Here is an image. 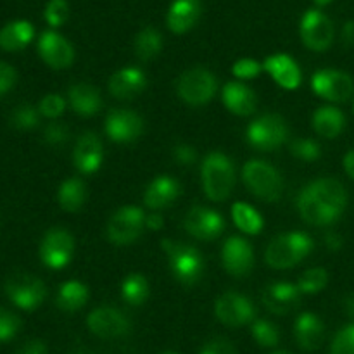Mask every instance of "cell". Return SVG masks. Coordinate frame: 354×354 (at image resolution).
Here are the masks:
<instances>
[{"instance_id": "6f0895ef", "label": "cell", "mask_w": 354, "mask_h": 354, "mask_svg": "<svg viewBox=\"0 0 354 354\" xmlns=\"http://www.w3.org/2000/svg\"><path fill=\"white\" fill-rule=\"evenodd\" d=\"M73 354H93V353H88V351H76V353H73Z\"/></svg>"}, {"instance_id": "44dd1931", "label": "cell", "mask_w": 354, "mask_h": 354, "mask_svg": "<svg viewBox=\"0 0 354 354\" xmlns=\"http://www.w3.org/2000/svg\"><path fill=\"white\" fill-rule=\"evenodd\" d=\"M147 85L144 71L138 68H124L114 73L109 80V92L116 99L128 100L137 97Z\"/></svg>"}, {"instance_id": "3957f363", "label": "cell", "mask_w": 354, "mask_h": 354, "mask_svg": "<svg viewBox=\"0 0 354 354\" xmlns=\"http://www.w3.org/2000/svg\"><path fill=\"white\" fill-rule=\"evenodd\" d=\"M161 245L162 251L169 258V268H171L173 277L182 286H196L204 273V259L201 252L185 242H175L169 239L162 241Z\"/></svg>"}, {"instance_id": "8fae6325", "label": "cell", "mask_w": 354, "mask_h": 354, "mask_svg": "<svg viewBox=\"0 0 354 354\" xmlns=\"http://www.w3.org/2000/svg\"><path fill=\"white\" fill-rule=\"evenodd\" d=\"M311 88L322 99L344 102L354 93V82L349 75L335 69H322L311 78Z\"/></svg>"}, {"instance_id": "52a82bcc", "label": "cell", "mask_w": 354, "mask_h": 354, "mask_svg": "<svg viewBox=\"0 0 354 354\" xmlns=\"http://www.w3.org/2000/svg\"><path fill=\"white\" fill-rule=\"evenodd\" d=\"M144 227L145 214L140 207H121L107 223V239L116 245H128L140 237Z\"/></svg>"}, {"instance_id": "6da1fadb", "label": "cell", "mask_w": 354, "mask_h": 354, "mask_svg": "<svg viewBox=\"0 0 354 354\" xmlns=\"http://www.w3.org/2000/svg\"><path fill=\"white\" fill-rule=\"evenodd\" d=\"M204 194L211 201H225L230 196L235 183V169L230 158L223 152H211L201 166Z\"/></svg>"}, {"instance_id": "5bb4252c", "label": "cell", "mask_w": 354, "mask_h": 354, "mask_svg": "<svg viewBox=\"0 0 354 354\" xmlns=\"http://www.w3.org/2000/svg\"><path fill=\"white\" fill-rule=\"evenodd\" d=\"M90 332L102 339H114L130 332V320L116 308L102 306L93 310L86 318Z\"/></svg>"}, {"instance_id": "11a10c76", "label": "cell", "mask_w": 354, "mask_h": 354, "mask_svg": "<svg viewBox=\"0 0 354 354\" xmlns=\"http://www.w3.org/2000/svg\"><path fill=\"white\" fill-rule=\"evenodd\" d=\"M344 310H346V313H348L349 318H354V294H353V296L346 297Z\"/></svg>"}, {"instance_id": "94428289", "label": "cell", "mask_w": 354, "mask_h": 354, "mask_svg": "<svg viewBox=\"0 0 354 354\" xmlns=\"http://www.w3.org/2000/svg\"><path fill=\"white\" fill-rule=\"evenodd\" d=\"M353 111H354V104H353Z\"/></svg>"}, {"instance_id": "f35d334b", "label": "cell", "mask_w": 354, "mask_h": 354, "mask_svg": "<svg viewBox=\"0 0 354 354\" xmlns=\"http://www.w3.org/2000/svg\"><path fill=\"white\" fill-rule=\"evenodd\" d=\"M44 16L45 21H47L52 28L62 26L69 17L68 2H66V0H48Z\"/></svg>"}, {"instance_id": "e575fe53", "label": "cell", "mask_w": 354, "mask_h": 354, "mask_svg": "<svg viewBox=\"0 0 354 354\" xmlns=\"http://www.w3.org/2000/svg\"><path fill=\"white\" fill-rule=\"evenodd\" d=\"M232 216H234L239 230H242L244 234L256 235L263 228L261 214L245 203H235L232 207Z\"/></svg>"}, {"instance_id": "9f6ffc18", "label": "cell", "mask_w": 354, "mask_h": 354, "mask_svg": "<svg viewBox=\"0 0 354 354\" xmlns=\"http://www.w3.org/2000/svg\"><path fill=\"white\" fill-rule=\"evenodd\" d=\"M313 2L317 3V6L324 7V6H328V3H332V2H334V0H313Z\"/></svg>"}, {"instance_id": "ba28073f", "label": "cell", "mask_w": 354, "mask_h": 354, "mask_svg": "<svg viewBox=\"0 0 354 354\" xmlns=\"http://www.w3.org/2000/svg\"><path fill=\"white\" fill-rule=\"evenodd\" d=\"M6 292L17 308L26 311L40 306L47 296L45 283L30 273H16L10 277L6 282Z\"/></svg>"}, {"instance_id": "f907efd6", "label": "cell", "mask_w": 354, "mask_h": 354, "mask_svg": "<svg viewBox=\"0 0 354 354\" xmlns=\"http://www.w3.org/2000/svg\"><path fill=\"white\" fill-rule=\"evenodd\" d=\"M324 241L325 245H327L330 251H339V249L342 248V237L339 234H335V232H327Z\"/></svg>"}, {"instance_id": "60d3db41", "label": "cell", "mask_w": 354, "mask_h": 354, "mask_svg": "<svg viewBox=\"0 0 354 354\" xmlns=\"http://www.w3.org/2000/svg\"><path fill=\"white\" fill-rule=\"evenodd\" d=\"M66 109V100L64 97L59 95V93H48L38 104V111H40L41 116L48 118V120H55V118L61 116Z\"/></svg>"}, {"instance_id": "836d02e7", "label": "cell", "mask_w": 354, "mask_h": 354, "mask_svg": "<svg viewBox=\"0 0 354 354\" xmlns=\"http://www.w3.org/2000/svg\"><path fill=\"white\" fill-rule=\"evenodd\" d=\"M149 294V282L145 277L138 275V273H131L121 283V296L131 306H140L147 301Z\"/></svg>"}, {"instance_id": "681fc988", "label": "cell", "mask_w": 354, "mask_h": 354, "mask_svg": "<svg viewBox=\"0 0 354 354\" xmlns=\"http://www.w3.org/2000/svg\"><path fill=\"white\" fill-rule=\"evenodd\" d=\"M14 354H47V349H45L44 342L31 341V342H28L26 346H23L19 351L14 353Z\"/></svg>"}, {"instance_id": "d6986e66", "label": "cell", "mask_w": 354, "mask_h": 354, "mask_svg": "<svg viewBox=\"0 0 354 354\" xmlns=\"http://www.w3.org/2000/svg\"><path fill=\"white\" fill-rule=\"evenodd\" d=\"M104 159L102 142L92 131H86L85 135L76 142L75 152H73V161H75L76 169L83 175H92L100 168Z\"/></svg>"}, {"instance_id": "30bf717a", "label": "cell", "mask_w": 354, "mask_h": 354, "mask_svg": "<svg viewBox=\"0 0 354 354\" xmlns=\"http://www.w3.org/2000/svg\"><path fill=\"white\" fill-rule=\"evenodd\" d=\"M75 241L64 228H52L40 244V258L50 270H61L71 261Z\"/></svg>"}, {"instance_id": "ee69618b", "label": "cell", "mask_w": 354, "mask_h": 354, "mask_svg": "<svg viewBox=\"0 0 354 354\" xmlns=\"http://www.w3.org/2000/svg\"><path fill=\"white\" fill-rule=\"evenodd\" d=\"M44 138L48 145L52 147H57V145H64L69 138V130L64 123H59V121H52L47 124V128L44 130Z\"/></svg>"}, {"instance_id": "ab89813d", "label": "cell", "mask_w": 354, "mask_h": 354, "mask_svg": "<svg viewBox=\"0 0 354 354\" xmlns=\"http://www.w3.org/2000/svg\"><path fill=\"white\" fill-rule=\"evenodd\" d=\"M330 354H354V324L337 332L330 346Z\"/></svg>"}, {"instance_id": "8d00e7d4", "label": "cell", "mask_w": 354, "mask_h": 354, "mask_svg": "<svg viewBox=\"0 0 354 354\" xmlns=\"http://www.w3.org/2000/svg\"><path fill=\"white\" fill-rule=\"evenodd\" d=\"M328 283V273L325 268H311L304 273L297 282V287L303 294H317L325 289Z\"/></svg>"}, {"instance_id": "ffe728a7", "label": "cell", "mask_w": 354, "mask_h": 354, "mask_svg": "<svg viewBox=\"0 0 354 354\" xmlns=\"http://www.w3.org/2000/svg\"><path fill=\"white\" fill-rule=\"evenodd\" d=\"M299 287L289 282L270 283L263 290V304L275 315H287L299 304Z\"/></svg>"}, {"instance_id": "cb8c5ba5", "label": "cell", "mask_w": 354, "mask_h": 354, "mask_svg": "<svg viewBox=\"0 0 354 354\" xmlns=\"http://www.w3.org/2000/svg\"><path fill=\"white\" fill-rule=\"evenodd\" d=\"M180 196V183L168 175H161L152 180L144 194L145 206L159 211L168 207Z\"/></svg>"}, {"instance_id": "91938a15", "label": "cell", "mask_w": 354, "mask_h": 354, "mask_svg": "<svg viewBox=\"0 0 354 354\" xmlns=\"http://www.w3.org/2000/svg\"><path fill=\"white\" fill-rule=\"evenodd\" d=\"M273 354H290V353H286V351H277V353H273Z\"/></svg>"}, {"instance_id": "8992f818", "label": "cell", "mask_w": 354, "mask_h": 354, "mask_svg": "<svg viewBox=\"0 0 354 354\" xmlns=\"http://www.w3.org/2000/svg\"><path fill=\"white\" fill-rule=\"evenodd\" d=\"M178 95L190 106H203L209 102L218 90V82L211 71L194 68L183 73L178 80Z\"/></svg>"}, {"instance_id": "5b68a950", "label": "cell", "mask_w": 354, "mask_h": 354, "mask_svg": "<svg viewBox=\"0 0 354 354\" xmlns=\"http://www.w3.org/2000/svg\"><path fill=\"white\" fill-rule=\"evenodd\" d=\"M245 135L252 147L268 152L279 149L287 140L289 130L283 118L279 114H265L249 124Z\"/></svg>"}, {"instance_id": "bcb514c9", "label": "cell", "mask_w": 354, "mask_h": 354, "mask_svg": "<svg viewBox=\"0 0 354 354\" xmlns=\"http://www.w3.org/2000/svg\"><path fill=\"white\" fill-rule=\"evenodd\" d=\"M196 158L197 156H196V151H194V147H190V145L187 144H180L173 149V159L182 166L194 165V162H196Z\"/></svg>"}, {"instance_id": "ac0fdd59", "label": "cell", "mask_w": 354, "mask_h": 354, "mask_svg": "<svg viewBox=\"0 0 354 354\" xmlns=\"http://www.w3.org/2000/svg\"><path fill=\"white\" fill-rule=\"evenodd\" d=\"M296 206L303 220L310 225H317V227H325V225H332L341 218L342 213H339L334 207L327 206L322 203L317 196L311 194L308 187H304L299 192L296 199Z\"/></svg>"}, {"instance_id": "7402d4cb", "label": "cell", "mask_w": 354, "mask_h": 354, "mask_svg": "<svg viewBox=\"0 0 354 354\" xmlns=\"http://www.w3.org/2000/svg\"><path fill=\"white\" fill-rule=\"evenodd\" d=\"M263 68L270 73L273 80L279 83L282 88L294 90L301 85V69L297 62L290 55L275 54L270 55L265 61Z\"/></svg>"}, {"instance_id": "d6a6232c", "label": "cell", "mask_w": 354, "mask_h": 354, "mask_svg": "<svg viewBox=\"0 0 354 354\" xmlns=\"http://www.w3.org/2000/svg\"><path fill=\"white\" fill-rule=\"evenodd\" d=\"M162 48V37L156 28H144L135 38V55L140 61H151Z\"/></svg>"}, {"instance_id": "2e32d148", "label": "cell", "mask_w": 354, "mask_h": 354, "mask_svg": "<svg viewBox=\"0 0 354 354\" xmlns=\"http://www.w3.org/2000/svg\"><path fill=\"white\" fill-rule=\"evenodd\" d=\"M38 52L41 59L54 69H66L73 64L75 50L62 35L55 31H44L38 40Z\"/></svg>"}, {"instance_id": "9a60e30c", "label": "cell", "mask_w": 354, "mask_h": 354, "mask_svg": "<svg viewBox=\"0 0 354 354\" xmlns=\"http://www.w3.org/2000/svg\"><path fill=\"white\" fill-rule=\"evenodd\" d=\"M221 259H223L225 270L230 275L245 277L251 273L252 265H254V252L245 239L234 235L223 244Z\"/></svg>"}, {"instance_id": "c3c4849f", "label": "cell", "mask_w": 354, "mask_h": 354, "mask_svg": "<svg viewBox=\"0 0 354 354\" xmlns=\"http://www.w3.org/2000/svg\"><path fill=\"white\" fill-rule=\"evenodd\" d=\"M201 354H235V349L225 339H213V341L204 346Z\"/></svg>"}, {"instance_id": "7c38bea8", "label": "cell", "mask_w": 354, "mask_h": 354, "mask_svg": "<svg viewBox=\"0 0 354 354\" xmlns=\"http://www.w3.org/2000/svg\"><path fill=\"white\" fill-rule=\"evenodd\" d=\"M214 315L227 327H242L254 318L256 310L249 297L239 292H227L218 297Z\"/></svg>"}, {"instance_id": "277c9868", "label": "cell", "mask_w": 354, "mask_h": 354, "mask_svg": "<svg viewBox=\"0 0 354 354\" xmlns=\"http://www.w3.org/2000/svg\"><path fill=\"white\" fill-rule=\"evenodd\" d=\"M242 180L258 199L275 203L283 192V180L270 162L252 159L242 168Z\"/></svg>"}, {"instance_id": "f546056e", "label": "cell", "mask_w": 354, "mask_h": 354, "mask_svg": "<svg viewBox=\"0 0 354 354\" xmlns=\"http://www.w3.org/2000/svg\"><path fill=\"white\" fill-rule=\"evenodd\" d=\"M346 127V118L341 109L332 106H322L313 114V128L324 138H335Z\"/></svg>"}, {"instance_id": "74e56055", "label": "cell", "mask_w": 354, "mask_h": 354, "mask_svg": "<svg viewBox=\"0 0 354 354\" xmlns=\"http://www.w3.org/2000/svg\"><path fill=\"white\" fill-rule=\"evenodd\" d=\"M252 337L263 348H275L280 341L279 328L268 320H256L252 324Z\"/></svg>"}, {"instance_id": "db71d44e", "label": "cell", "mask_w": 354, "mask_h": 354, "mask_svg": "<svg viewBox=\"0 0 354 354\" xmlns=\"http://www.w3.org/2000/svg\"><path fill=\"white\" fill-rule=\"evenodd\" d=\"M342 40L348 45H351L354 41V23H346L344 30H342Z\"/></svg>"}, {"instance_id": "e0dca14e", "label": "cell", "mask_w": 354, "mask_h": 354, "mask_svg": "<svg viewBox=\"0 0 354 354\" xmlns=\"http://www.w3.org/2000/svg\"><path fill=\"white\" fill-rule=\"evenodd\" d=\"M144 131V120L133 111L113 109L106 118V133L114 142H131Z\"/></svg>"}, {"instance_id": "f5cc1de1", "label": "cell", "mask_w": 354, "mask_h": 354, "mask_svg": "<svg viewBox=\"0 0 354 354\" xmlns=\"http://www.w3.org/2000/svg\"><path fill=\"white\" fill-rule=\"evenodd\" d=\"M344 169L349 176L354 180V149L344 156Z\"/></svg>"}, {"instance_id": "7bdbcfd3", "label": "cell", "mask_w": 354, "mask_h": 354, "mask_svg": "<svg viewBox=\"0 0 354 354\" xmlns=\"http://www.w3.org/2000/svg\"><path fill=\"white\" fill-rule=\"evenodd\" d=\"M21 327V320L10 311L0 308V342L10 341L17 334Z\"/></svg>"}, {"instance_id": "9c48e42d", "label": "cell", "mask_w": 354, "mask_h": 354, "mask_svg": "<svg viewBox=\"0 0 354 354\" xmlns=\"http://www.w3.org/2000/svg\"><path fill=\"white\" fill-rule=\"evenodd\" d=\"M301 40L308 48L315 52H324L334 41V24L322 10L310 9L304 12L299 26Z\"/></svg>"}, {"instance_id": "7dc6e473", "label": "cell", "mask_w": 354, "mask_h": 354, "mask_svg": "<svg viewBox=\"0 0 354 354\" xmlns=\"http://www.w3.org/2000/svg\"><path fill=\"white\" fill-rule=\"evenodd\" d=\"M14 83H16V71H14V68L6 64V62H0V95L9 92L14 86Z\"/></svg>"}, {"instance_id": "d4e9b609", "label": "cell", "mask_w": 354, "mask_h": 354, "mask_svg": "<svg viewBox=\"0 0 354 354\" xmlns=\"http://www.w3.org/2000/svg\"><path fill=\"white\" fill-rule=\"evenodd\" d=\"M223 104L230 113L237 116H249L256 111L258 99L249 86L239 82H230L223 88Z\"/></svg>"}, {"instance_id": "4fadbf2b", "label": "cell", "mask_w": 354, "mask_h": 354, "mask_svg": "<svg viewBox=\"0 0 354 354\" xmlns=\"http://www.w3.org/2000/svg\"><path fill=\"white\" fill-rule=\"evenodd\" d=\"M183 228L199 241H213L225 230V220L209 207L194 206L183 218Z\"/></svg>"}, {"instance_id": "680465c9", "label": "cell", "mask_w": 354, "mask_h": 354, "mask_svg": "<svg viewBox=\"0 0 354 354\" xmlns=\"http://www.w3.org/2000/svg\"><path fill=\"white\" fill-rule=\"evenodd\" d=\"M159 354H178V353H173V351H165V353H159Z\"/></svg>"}, {"instance_id": "484cf974", "label": "cell", "mask_w": 354, "mask_h": 354, "mask_svg": "<svg viewBox=\"0 0 354 354\" xmlns=\"http://www.w3.org/2000/svg\"><path fill=\"white\" fill-rule=\"evenodd\" d=\"M297 344L301 346L306 351H315V349L320 348V344L324 342L325 337V327L322 324L320 318L313 313H303L297 317L296 327Z\"/></svg>"}, {"instance_id": "7a4b0ae2", "label": "cell", "mask_w": 354, "mask_h": 354, "mask_svg": "<svg viewBox=\"0 0 354 354\" xmlns=\"http://www.w3.org/2000/svg\"><path fill=\"white\" fill-rule=\"evenodd\" d=\"M313 239L304 232H290L273 239L266 248L265 259L272 268L287 270L296 266L301 259L313 251Z\"/></svg>"}, {"instance_id": "816d5d0a", "label": "cell", "mask_w": 354, "mask_h": 354, "mask_svg": "<svg viewBox=\"0 0 354 354\" xmlns=\"http://www.w3.org/2000/svg\"><path fill=\"white\" fill-rule=\"evenodd\" d=\"M162 225H165V220H162L161 214H149V216H145V227L151 228V230L158 232L161 230Z\"/></svg>"}, {"instance_id": "4dcf8cb0", "label": "cell", "mask_w": 354, "mask_h": 354, "mask_svg": "<svg viewBox=\"0 0 354 354\" xmlns=\"http://www.w3.org/2000/svg\"><path fill=\"white\" fill-rule=\"evenodd\" d=\"M86 301H88V289L85 283L78 282V280L64 282L57 292V306L68 313L82 310Z\"/></svg>"}, {"instance_id": "603a6c76", "label": "cell", "mask_w": 354, "mask_h": 354, "mask_svg": "<svg viewBox=\"0 0 354 354\" xmlns=\"http://www.w3.org/2000/svg\"><path fill=\"white\" fill-rule=\"evenodd\" d=\"M203 12L201 0H175L166 16V23L173 33H185L196 26Z\"/></svg>"}, {"instance_id": "d590c367", "label": "cell", "mask_w": 354, "mask_h": 354, "mask_svg": "<svg viewBox=\"0 0 354 354\" xmlns=\"http://www.w3.org/2000/svg\"><path fill=\"white\" fill-rule=\"evenodd\" d=\"M40 121V111L31 104H19L10 113V124L17 130H31Z\"/></svg>"}, {"instance_id": "1f68e13d", "label": "cell", "mask_w": 354, "mask_h": 354, "mask_svg": "<svg viewBox=\"0 0 354 354\" xmlns=\"http://www.w3.org/2000/svg\"><path fill=\"white\" fill-rule=\"evenodd\" d=\"M59 204L68 213H76L83 207L86 201V187L80 178H69L62 182L57 192Z\"/></svg>"}, {"instance_id": "f1b7e54d", "label": "cell", "mask_w": 354, "mask_h": 354, "mask_svg": "<svg viewBox=\"0 0 354 354\" xmlns=\"http://www.w3.org/2000/svg\"><path fill=\"white\" fill-rule=\"evenodd\" d=\"M35 37V28L30 21H12L0 30V47L7 52L23 50Z\"/></svg>"}, {"instance_id": "4316f807", "label": "cell", "mask_w": 354, "mask_h": 354, "mask_svg": "<svg viewBox=\"0 0 354 354\" xmlns=\"http://www.w3.org/2000/svg\"><path fill=\"white\" fill-rule=\"evenodd\" d=\"M69 106L80 116H93L102 107L99 90L86 83H76L69 88Z\"/></svg>"}, {"instance_id": "b9f144b4", "label": "cell", "mask_w": 354, "mask_h": 354, "mask_svg": "<svg viewBox=\"0 0 354 354\" xmlns=\"http://www.w3.org/2000/svg\"><path fill=\"white\" fill-rule=\"evenodd\" d=\"M290 151L296 158L303 159V161H315V159L320 158L322 149L320 145L315 140H310V138H299V140H294L292 145H290Z\"/></svg>"}, {"instance_id": "83f0119b", "label": "cell", "mask_w": 354, "mask_h": 354, "mask_svg": "<svg viewBox=\"0 0 354 354\" xmlns=\"http://www.w3.org/2000/svg\"><path fill=\"white\" fill-rule=\"evenodd\" d=\"M313 196H317L322 203L327 206L334 207L339 213H344L346 206H348V192H346L344 185L334 178H320L315 180L308 185Z\"/></svg>"}, {"instance_id": "f6af8a7d", "label": "cell", "mask_w": 354, "mask_h": 354, "mask_svg": "<svg viewBox=\"0 0 354 354\" xmlns=\"http://www.w3.org/2000/svg\"><path fill=\"white\" fill-rule=\"evenodd\" d=\"M261 69L263 66L258 61H254V59H241V61H237L234 64L232 73H234V76H237L241 80H251L256 78L261 73Z\"/></svg>"}]
</instances>
